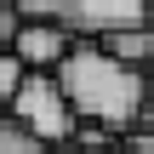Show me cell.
Returning <instances> with one entry per match:
<instances>
[{
  "mask_svg": "<svg viewBox=\"0 0 154 154\" xmlns=\"http://www.w3.org/2000/svg\"><path fill=\"white\" fill-rule=\"evenodd\" d=\"M17 6V23H63L69 0H11Z\"/></svg>",
  "mask_w": 154,
  "mask_h": 154,
  "instance_id": "cell-6",
  "label": "cell"
},
{
  "mask_svg": "<svg viewBox=\"0 0 154 154\" xmlns=\"http://www.w3.org/2000/svg\"><path fill=\"white\" fill-rule=\"evenodd\" d=\"M0 126H6V109H0Z\"/></svg>",
  "mask_w": 154,
  "mask_h": 154,
  "instance_id": "cell-13",
  "label": "cell"
},
{
  "mask_svg": "<svg viewBox=\"0 0 154 154\" xmlns=\"http://www.w3.org/2000/svg\"><path fill=\"white\" fill-rule=\"evenodd\" d=\"M109 154H131V149H126V143H114V149H109Z\"/></svg>",
  "mask_w": 154,
  "mask_h": 154,
  "instance_id": "cell-11",
  "label": "cell"
},
{
  "mask_svg": "<svg viewBox=\"0 0 154 154\" xmlns=\"http://www.w3.org/2000/svg\"><path fill=\"white\" fill-rule=\"evenodd\" d=\"M137 126H149V131H154V97H149V109H143V120H137Z\"/></svg>",
  "mask_w": 154,
  "mask_h": 154,
  "instance_id": "cell-10",
  "label": "cell"
},
{
  "mask_svg": "<svg viewBox=\"0 0 154 154\" xmlns=\"http://www.w3.org/2000/svg\"><path fill=\"white\" fill-rule=\"evenodd\" d=\"M6 120L17 126V131H29V137H40L46 149H57V143H69L74 137V109H69V97H63V86H57V74H23V86H17V97L6 103Z\"/></svg>",
  "mask_w": 154,
  "mask_h": 154,
  "instance_id": "cell-2",
  "label": "cell"
},
{
  "mask_svg": "<svg viewBox=\"0 0 154 154\" xmlns=\"http://www.w3.org/2000/svg\"><path fill=\"white\" fill-rule=\"evenodd\" d=\"M149 17H154V0H149Z\"/></svg>",
  "mask_w": 154,
  "mask_h": 154,
  "instance_id": "cell-14",
  "label": "cell"
},
{
  "mask_svg": "<svg viewBox=\"0 0 154 154\" xmlns=\"http://www.w3.org/2000/svg\"><path fill=\"white\" fill-rule=\"evenodd\" d=\"M143 23H154L149 0H69V11H63V29L91 34V40H109L120 29H143Z\"/></svg>",
  "mask_w": 154,
  "mask_h": 154,
  "instance_id": "cell-3",
  "label": "cell"
},
{
  "mask_svg": "<svg viewBox=\"0 0 154 154\" xmlns=\"http://www.w3.org/2000/svg\"><path fill=\"white\" fill-rule=\"evenodd\" d=\"M0 154H51V149H46L40 137H29V131H17V126L6 120V126H0Z\"/></svg>",
  "mask_w": 154,
  "mask_h": 154,
  "instance_id": "cell-7",
  "label": "cell"
},
{
  "mask_svg": "<svg viewBox=\"0 0 154 154\" xmlns=\"http://www.w3.org/2000/svg\"><path fill=\"white\" fill-rule=\"evenodd\" d=\"M23 74H29V69H23V63H17L11 51H0V109H6V103L17 97V86H23Z\"/></svg>",
  "mask_w": 154,
  "mask_h": 154,
  "instance_id": "cell-8",
  "label": "cell"
},
{
  "mask_svg": "<svg viewBox=\"0 0 154 154\" xmlns=\"http://www.w3.org/2000/svg\"><path fill=\"white\" fill-rule=\"evenodd\" d=\"M143 74H149V91H154V63H149V69H143Z\"/></svg>",
  "mask_w": 154,
  "mask_h": 154,
  "instance_id": "cell-12",
  "label": "cell"
},
{
  "mask_svg": "<svg viewBox=\"0 0 154 154\" xmlns=\"http://www.w3.org/2000/svg\"><path fill=\"white\" fill-rule=\"evenodd\" d=\"M74 46H80V40H74L63 23H17V34H11V57H17L29 74H57Z\"/></svg>",
  "mask_w": 154,
  "mask_h": 154,
  "instance_id": "cell-4",
  "label": "cell"
},
{
  "mask_svg": "<svg viewBox=\"0 0 154 154\" xmlns=\"http://www.w3.org/2000/svg\"><path fill=\"white\" fill-rule=\"evenodd\" d=\"M11 34H17V6L0 0V51H11Z\"/></svg>",
  "mask_w": 154,
  "mask_h": 154,
  "instance_id": "cell-9",
  "label": "cell"
},
{
  "mask_svg": "<svg viewBox=\"0 0 154 154\" xmlns=\"http://www.w3.org/2000/svg\"><path fill=\"white\" fill-rule=\"evenodd\" d=\"M109 57H120V63H131V69H149L154 63V23L143 29H120V34H109V40H97Z\"/></svg>",
  "mask_w": 154,
  "mask_h": 154,
  "instance_id": "cell-5",
  "label": "cell"
},
{
  "mask_svg": "<svg viewBox=\"0 0 154 154\" xmlns=\"http://www.w3.org/2000/svg\"><path fill=\"white\" fill-rule=\"evenodd\" d=\"M57 86H63L74 120L109 126V131H120V137L143 120V109H149V97H154L149 91V74L131 69V63H120V57H109L97 40H80V46L63 57Z\"/></svg>",
  "mask_w": 154,
  "mask_h": 154,
  "instance_id": "cell-1",
  "label": "cell"
}]
</instances>
